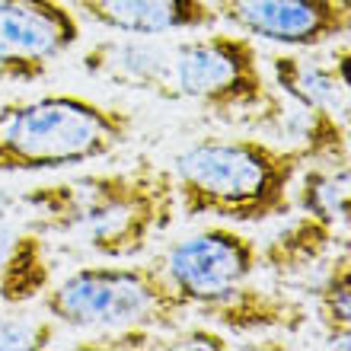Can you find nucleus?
I'll list each match as a JSON object with an SVG mask.
<instances>
[{"label": "nucleus", "instance_id": "obj_14", "mask_svg": "<svg viewBox=\"0 0 351 351\" xmlns=\"http://www.w3.org/2000/svg\"><path fill=\"white\" fill-rule=\"evenodd\" d=\"M316 316L323 329L351 323V252L335 256L326 268V278L316 287Z\"/></svg>", "mask_w": 351, "mask_h": 351}, {"label": "nucleus", "instance_id": "obj_11", "mask_svg": "<svg viewBox=\"0 0 351 351\" xmlns=\"http://www.w3.org/2000/svg\"><path fill=\"white\" fill-rule=\"evenodd\" d=\"M169 48L163 38L147 36H109L99 38L80 55V67L96 80L125 86V90L169 96Z\"/></svg>", "mask_w": 351, "mask_h": 351}, {"label": "nucleus", "instance_id": "obj_9", "mask_svg": "<svg viewBox=\"0 0 351 351\" xmlns=\"http://www.w3.org/2000/svg\"><path fill=\"white\" fill-rule=\"evenodd\" d=\"M237 32L271 45L313 51L348 38L339 0H211Z\"/></svg>", "mask_w": 351, "mask_h": 351}, {"label": "nucleus", "instance_id": "obj_7", "mask_svg": "<svg viewBox=\"0 0 351 351\" xmlns=\"http://www.w3.org/2000/svg\"><path fill=\"white\" fill-rule=\"evenodd\" d=\"M271 80L304 115V154L313 163H345L351 154L348 93L329 58L300 55L297 48L268 58Z\"/></svg>", "mask_w": 351, "mask_h": 351}, {"label": "nucleus", "instance_id": "obj_18", "mask_svg": "<svg viewBox=\"0 0 351 351\" xmlns=\"http://www.w3.org/2000/svg\"><path fill=\"white\" fill-rule=\"evenodd\" d=\"M342 3V13H345V26H348V36H351V0H339Z\"/></svg>", "mask_w": 351, "mask_h": 351}, {"label": "nucleus", "instance_id": "obj_10", "mask_svg": "<svg viewBox=\"0 0 351 351\" xmlns=\"http://www.w3.org/2000/svg\"><path fill=\"white\" fill-rule=\"evenodd\" d=\"M71 7L119 36L167 38L214 29L221 23L211 0H71Z\"/></svg>", "mask_w": 351, "mask_h": 351}, {"label": "nucleus", "instance_id": "obj_4", "mask_svg": "<svg viewBox=\"0 0 351 351\" xmlns=\"http://www.w3.org/2000/svg\"><path fill=\"white\" fill-rule=\"evenodd\" d=\"M42 310L67 329L131 332V329H173L192 313L160 262L121 259L80 265L51 281L42 294Z\"/></svg>", "mask_w": 351, "mask_h": 351}, {"label": "nucleus", "instance_id": "obj_15", "mask_svg": "<svg viewBox=\"0 0 351 351\" xmlns=\"http://www.w3.org/2000/svg\"><path fill=\"white\" fill-rule=\"evenodd\" d=\"M61 335V323L42 310V316L3 313L0 316V351H42Z\"/></svg>", "mask_w": 351, "mask_h": 351}, {"label": "nucleus", "instance_id": "obj_12", "mask_svg": "<svg viewBox=\"0 0 351 351\" xmlns=\"http://www.w3.org/2000/svg\"><path fill=\"white\" fill-rule=\"evenodd\" d=\"M55 281V262L45 233L23 221L0 217V306L42 300Z\"/></svg>", "mask_w": 351, "mask_h": 351}, {"label": "nucleus", "instance_id": "obj_8", "mask_svg": "<svg viewBox=\"0 0 351 351\" xmlns=\"http://www.w3.org/2000/svg\"><path fill=\"white\" fill-rule=\"evenodd\" d=\"M84 38L64 0H0V80L38 84Z\"/></svg>", "mask_w": 351, "mask_h": 351}, {"label": "nucleus", "instance_id": "obj_6", "mask_svg": "<svg viewBox=\"0 0 351 351\" xmlns=\"http://www.w3.org/2000/svg\"><path fill=\"white\" fill-rule=\"evenodd\" d=\"M262 265L259 243L237 230V223H211L167 246L160 268L167 271L192 313H202L237 287L252 281Z\"/></svg>", "mask_w": 351, "mask_h": 351}, {"label": "nucleus", "instance_id": "obj_3", "mask_svg": "<svg viewBox=\"0 0 351 351\" xmlns=\"http://www.w3.org/2000/svg\"><path fill=\"white\" fill-rule=\"evenodd\" d=\"M134 131V115L80 93H42L0 106V176L64 173L112 157Z\"/></svg>", "mask_w": 351, "mask_h": 351}, {"label": "nucleus", "instance_id": "obj_16", "mask_svg": "<svg viewBox=\"0 0 351 351\" xmlns=\"http://www.w3.org/2000/svg\"><path fill=\"white\" fill-rule=\"evenodd\" d=\"M323 339H326V345H329V348L351 351V323H339V326L323 329Z\"/></svg>", "mask_w": 351, "mask_h": 351}, {"label": "nucleus", "instance_id": "obj_13", "mask_svg": "<svg viewBox=\"0 0 351 351\" xmlns=\"http://www.w3.org/2000/svg\"><path fill=\"white\" fill-rule=\"evenodd\" d=\"M204 323H214L227 329L233 335H256V332H297L304 329V323L310 319L306 310L297 300L265 287H256L252 281H246L243 287H237L230 297L217 300L214 306L202 310Z\"/></svg>", "mask_w": 351, "mask_h": 351}, {"label": "nucleus", "instance_id": "obj_5", "mask_svg": "<svg viewBox=\"0 0 351 351\" xmlns=\"http://www.w3.org/2000/svg\"><path fill=\"white\" fill-rule=\"evenodd\" d=\"M169 96L198 102L217 119L256 115L262 125L285 119V99L268 80L256 38L227 29H202L169 48Z\"/></svg>", "mask_w": 351, "mask_h": 351}, {"label": "nucleus", "instance_id": "obj_2", "mask_svg": "<svg viewBox=\"0 0 351 351\" xmlns=\"http://www.w3.org/2000/svg\"><path fill=\"white\" fill-rule=\"evenodd\" d=\"M304 147L262 138H198L173 160V182L185 221L268 223L294 211V182L306 167Z\"/></svg>", "mask_w": 351, "mask_h": 351}, {"label": "nucleus", "instance_id": "obj_1", "mask_svg": "<svg viewBox=\"0 0 351 351\" xmlns=\"http://www.w3.org/2000/svg\"><path fill=\"white\" fill-rule=\"evenodd\" d=\"M16 198L23 223L121 262L141 256L179 214L173 173L147 157L29 185Z\"/></svg>", "mask_w": 351, "mask_h": 351}, {"label": "nucleus", "instance_id": "obj_17", "mask_svg": "<svg viewBox=\"0 0 351 351\" xmlns=\"http://www.w3.org/2000/svg\"><path fill=\"white\" fill-rule=\"evenodd\" d=\"M329 61H332V67L339 71V77H342V84L348 86L351 84V45H335L332 55H329Z\"/></svg>", "mask_w": 351, "mask_h": 351}, {"label": "nucleus", "instance_id": "obj_19", "mask_svg": "<svg viewBox=\"0 0 351 351\" xmlns=\"http://www.w3.org/2000/svg\"><path fill=\"white\" fill-rule=\"evenodd\" d=\"M345 93H348V109H345V115H348V128H351V84L345 86Z\"/></svg>", "mask_w": 351, "mask_h": 351}]
</instances>
